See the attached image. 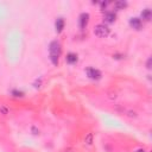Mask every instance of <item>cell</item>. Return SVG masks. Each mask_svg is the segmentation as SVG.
I'll return each mask as SVG.
<instances>
[{
    "label": "cell",
    "mask_w": 152,
    "mask_h": 152,
    "mask_svg": "<svg viewBox=\"0 0 152 152\" xmlns=\"http://www.w3.org/2000/svg\"><path fill=\"white\" fill-rule=\"evenodd\" d=\"M62 53V45L58 40H52L49 44V57L53 65H58L59 57Z\"/></svg>",
    "instance_id": "cell-1"
},
{
    "label": "cell",
    "mask_w": 152,
    "mask_h": 152,
    "mask_svg": "<svg viewBox=\"0 0 152 152\" xmlns=\"http://www.w3.org/2000/svg\"><path fill=\"white\" fill-rule=\"evenodd\" d=\"M110 30L109 27L106 25V24H97L95 27H94V34L99 38H106L108 37Z\"/></svg>",
    "instance_id": "cell-2"
},
{
    "label": "cell",
    "mask_w": 152,
    "mask_h": 152,
    "mask_svg": "<svg viewBox=\"0 0 152 152\" xmlns=\"http://www.w3.org/2000/svg\"><path fill=\"white\" fill-rule=\"evenodd\" d=\"M86 75L88 76V78L94 80V81H99L102 77V72L99 69L94 68V66H88L86 69Z\"/></svg>",
    "instance_id": "cell-3"
},
{
    "label": "cell",
    "mask_w": 152,
    "mask_h": 152,
    "mask_svg": "<svg viewBox=\"0 0 152 152\" xmlns=\"http://www.w3.org/2000/svg\"><path fill=\"white\" fill-rule=\"evenodd\" d=\"M88 23H89V13H87V12L81 13L78 17V27L81 30H84V28H87Z\"/></svg>",
    "instance_id": "cell-4"
},
{
    "label": "cell",
    "mask_w": 152,
    "mask_h": 152,
    "mask_svg": "<svg viewBox=\"0 0 152 152\" xmlns=\"http://www.w3.org/2000/svg\"><path fill=\"white\" fill-rule=\"evenodd\" d=\"M128 24H129V26H131L132 28H134V30H141V28H142V20H141L140 18H138V17H132V18L129 19Z\"/></svg>",
    "instance_id": "cell-5"
},
{
    "label": "cell",
    "mask_w": 152,
    "mask_h": 152,
    "mask_svg": "<svg viewBox=\"0 0 152 152\" xmlns=\"http://www.w3.org/2000/svg\"><path fill=\"white\" fill-rule=\"evenodd\" d=\"M65 62L70 65H75L77 62H78V56L77 53L75 52H68L66 53V57H65Z\"/></svg>",
    "instance_id": "cell-6"
},
{
    "label": "cell",
    "mask_w": 152,
    "mask_h": 152,
    "mask_svg": "<svg viewBox=\"0 0 152 152\" xmlns=\"http://www.w3.org/2000/svg\"><path fill=\"white\" fill-rule=\"evenodd\" d=\"M115 19H116L115 12H113V11H107V12H104V14H103V20H104L106 23H108V24L114 23Z\"/></svg>",
    "instance_id": "cell-7"
},
{
    "label": "cell",
    "mask_w": 152,
    "mask_h": 152,
    "mask_svg": "<svg viewBox=\"0 0 152 152\" xmlns=\"http://www.w3.org/2000/svg\"><path fill=\"white\" fill-rule=\"evenodd\" d=\"M64 26H65V20H64L62 17L57 18L56 21H55V28H56V32H57V33H61V32L63 31Z\"/></svg>",
    "instance_id": "cell-8"
},
{
    "label": "cell",
    "mask_w": 152,
    "mask_h": 152,
    "mask_svg": "<svg viewBox=\"0 0 152 152\" xmlns=\"http://www.w3.org/2000/svg\"><path fill=\"white\" fill-rule=\"evenodd\" d=\"M151 17H152V11L151 8H144L141 11V18L140 19H144L146 21H150L151 20Z\"/></svg>",
    "instance_id": "cell-9"
},
{
    "label": "cell",
    "mask_w": 152,
    "mask_h": 152,
    "mask_svg": "<svg viewBox=\"0 0 152 152\" xmlns=\"http://www.w3.org/2000/svg\"><path fill=\"white\" fill-rule=\"evenodd\" d=\"M114 7L116 8V10H124V8H126L127 7V1H125V0H118V1H115L114 2Z\"/></svg>",
    "instance_id": "cell-10"
},
{
    "label": "cell",
    "mask_w": 152,
    "mask_h": 152,
    "mask_svg": "<svg viewBox=\"0 0 152 152\" xmlns=\"http://www.w3.org/2000/svg\"><path fill=\"white\" fill-rule=\"evenodd\" d=\"M84 142H86L87 145H91V144L94 142V134H93L91 132H89V133L86 134V137H84Z\"/></svg>",
    "instance_id": "cell-11"
},
{
    "label": "cell",
    "mask_w": 152,
    "mask_h": 152,
    "mask_svg": "<svg viewBox=\"0 0 152 152\" xmlns=\"http://www.w3.org/2000/svg\"><path fill=\"white\" fill-rule=\"evenodd\" d=\"M11 94L14 96V97H23L24 96V91L19 90V89H12L11 90Z\"/></svg>",
    "instance_id": "cell-12"
},
{
    "label": "cell",
    "mask_w": 152,
    "mask_h": 152,
    "mask_svg": "<svg viewBox=\"0 0 152 152\" xmlns=\"http://www.w3.org/2000/svg\"><path fill=\"white\" fill-rule=\"evenodd\" d=\"M0 114L2 115H8L10 114V108L5 104H0Z\"/></svg>",
    "instance_id": "cell-13"
},
{
    "label": "cell",
    "mask_w": 152,
    "mask_h": 152,
    "mask_svg": "<svg viewBox=\"0 0 152 152\" xmlns=\"http://www.w3.org/2000/svg\"><path fill=\"white\" fill-rule=\"evenodd\" d=\"M146 68L147 69H151V57H148V59L146 62Z\"/></svg>",
    "instance_id": "cell-14"
},
{
    "label": "cell",
    "mask_w": 152,
    "mask_h": 152,
    "mask_svg": "<svg viewBox=\"0 0 152 152\" xmlns=\"http://www.w3.org/2000/svg\"><path fill=\"white\" fill-rule=\"evenodd\" d=\"M134 152H147V150L144 148V147H139V148H137Z\"/></svg>",
    "instance_id": "cell-15"
},
{
    "label": "cell",
    "mask_w": 152,
    "mask_h": 152,
    "mask_svg": "<svg viewBox=\"0 0 152 152\" xmlns=\"http://www.w3.org/2000/svg\"><path fill=\"white\" fill-rule=\"evenodd\" d=\"M107 5H108V2H101V8L103 10V8H106L107 7Z\"/></svg>",
    "instance_id": "cell-16"
},
{
    "label": "cell",
    "mask_w": 152,
    "mask_h": 152,
    "mask_svg": "<svg viewBox=\"0 0 152 152\" xmlns=\"http://www.w3.org/2000/svg\"><path fill=\"white\" fill-rule=\"evenodd\" d=\"M65 152H71V151H65Z\"/></svg>",
    "instance_id": "cell-17"
}]
</instances>
